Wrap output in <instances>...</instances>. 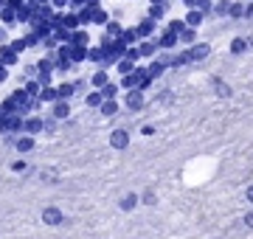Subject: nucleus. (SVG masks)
<instances>
[{"label":"nucleus","instance_id":"423d86ee","mask_svg":"<svg viewBox=\"0 0 253 239\" xmlns=\"http://www.w3.org/2000/svg\"><path fill=\"white\" fill-rule=\"evenodd\" d=\"M248 200L253 202V186H251V189H248Z\"/></svg>","mask_w":253,"mask_h":239},{"label":"nucleus","instance_id":"7ed1b4c3","mask_svg":"<svg viewBox=\"0 0 253 239\" xmlns=\"http://www.w3.org/2000/svg\"><path fill=\"white\" fill-rule=\"evenodd\" d=\"M113 144H116V147H124V144H126V135H124V132H116Z\"/></svg>","mask_w":253,"mask_h":239},{"label":"nucleus","instance_id":"39448f33","mask_svg":"<svg viewBox=\"0 0 253 239\" xmlns=\"http://www.w3.org/2000/svg\"><path fill=\"white\" fill-rule=\"evenodd\" d=\"M245 225H248V228H253V211L245 214Z\"/></svg>","mask_w":253,"mask_h":239},{"label":"nucleus","instance_id":"20e7f679","mask_svg":"<svg viewBox=\"0 0 253 239\" xmlns=\"http://www.w3.org/2000/svg\"><path fill=\"white\" fill-rule=\"evenodd\" d=\"M132 202H135V197H132V194H126V197H124V202H121V205H124V208H132Z\"/></svg>","mask_w":253,"mask_h":239},{"label":"nucleus","instance_id":"f03ea898","mask_svg":"<svg viewBox=\"0 0 253 239\" xmlns=\"http://www.w3.org/2000/svg\"><path fill=\"white\" fill-rule=\"evenodd\" d=\"M251 45V42H245V40H234V45H231V51H234V54H242L245 48Z\"/></svg>","mask_w":253,"mask_h":239},{"label":"nucleus","instance_id":"f257e3e1","mask_svg":"<svg viewBox=\"0 0 253 239\" xmlns=\"http://www.w3.org/2000/svg\"><path fill=\"white\" fill-rule=\"evenodd\" d=\"M42 220H45L48 225H59V222H62V214L56 211V208H45V211H42Z\"/></svg>","mask_w":253,"mask_h":239}]
</instances>
